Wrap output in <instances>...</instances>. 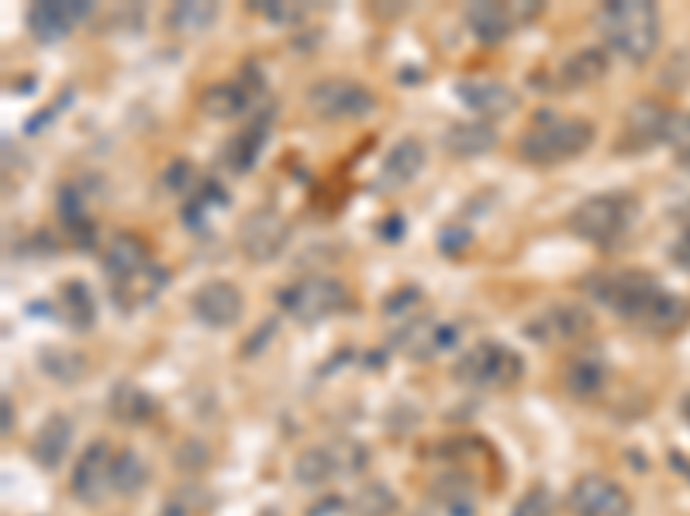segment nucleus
I'll return each instance as SVG.
<instances>
[{
	"instance_id": "obj_17",
	"label": "nucleus",
	"mask_w": 690,
	"mask_h": 516,
	"mask_svg": "<svg viewBox=\"0 0 690 516\" xmlns=\"http://www.w3.org/2000/svg\"><path fill=\"white\" fill-rule=\"evenodd\" d=\"M349 447H332V444H314L308 447V452H301V458L293 462V475H298V482H304V486H324L328 478H336L349 468H356L359 462H349Z\"/></svg>"
},
{
	"instance_id": "obj_31",
	"label": "nucleus",
	"mask_w": 690,
	"mask_h": 516,
	"mask_svg": "<svg viewBox=\"0 0 690 516\" xmlns=\"http://www.w3.org/2000/svg\"><path fill=\"white\" fill-rule=\"evenodd\" d=\"M149 482V468L136 452H121L114 455V493L121 496H136Z\"/></svg>"
},
{
	"instance_id": "obj_3",
	"label": "nucleus",
	"mask_w": 690,
	"mask_h": 516,
	"mask_svg": "<svg viewBox=\"0 0 690 516\" xmlns=\"http://www.w3.org/2000/svg\"><path fill=\"white\" fill-rule=\"evenodd\" d=\"M583 290L594 303L608 306L614 317H626L632 324H639L646 317V310L663 293L660 280L642 269H618V272L587 275Z\"/></svg>"
},
{
	"instance_id": "obj_34",
	"label": "nucleus",
	"mask_w": 690,
	"mask_h": 516,
	"mask_svg": "<svg viewBox=\"0 0 690 516\" xmlns=\"http://www.w3.org/2000/svg\"><path fill=\"white\" fill-rule=\"evenodd\" d=\"M511 516H552V496H549V489L546 486H532L529 493H524L514 503Z\"/></svg>"
},
{
	"instance_id": "obj_37",
	"label": "nucleus",
	"mask_w": 690,
	"mask_h": 516,
	"mask_svg": "<svg viewBox=\"0 0 690 516\" xmlns=\"http://www.w3.org/2000/svg\"><path fill=\"white\" fill-rule=\"evenodd\" d=\"M680 237L673 241V262L687 265L690 269V206H683L680 211Z\"/></svg>"
},
{
	"instance_id": "obj_32",
	"label": "nucleus",
	"mask_w": 690,
	"mask_h": 516,
	"mask_svg": "<svg viewBox=\"0 0 690 516\" xmlns=\"http://www.w3.org/2000/svg\"><path fill=\"white\" fill-rule=\"evenodd\" d=\"M39 365H42L52 378H59V383H80L83 372H87L83 355L66 352V348H46V352L39 355Z\"/></svg>"
},
{
	"instance_id": "obj_13",
	"label": "nucleus",
	"mask_w": 690,
	"mask_h": 516,
	"mask_svg": "<svg viewBox=\"0 0 690 516\" xmlns=\"http://www.w3.org/2000/svg\"><path fill=\"white\" fill-rule=\"evenodd\" d=\"M90 14H93V4H87V0H73V4H66V0H42V4L28 8V31L36 34L39 42L52 45V42H62L66 34Z\"/></svg>"
},
{
	"instance_id": "obj_9",
	"label": "nucleus",
	"mask_w": 690,
	"mask_h": 516,
	"mask_svg": "<svg viewBox=\"0 0 690 516\" xmlns=\"http://www.w3.org/2000/svg\"><path fill=\"white\" fill-rule=\"evenodd\" d=\"M594 331V314L583 303H552L524 324V334L539 344H570Z\"/></svg>"
},
{
	"instance_id": "obj_2",
	"label": "nucleus",
	"mask_w": 690,
	"mask_h": 516,
	"mask_svg": "<svg viewBox=\"0 0 690 516\" xmlns=\"http://www.w3.org/2000/svg\"><path fill=\"white\" fill-rule=\"evenodd\" d=\"M594 142V124L583 118H552V111H542L536 124L518 138V155L529 165H560L577 155H583Z\"/></svg>"
},
{
	"instance_id": "obj_12",
	"label": "nucleus",
	"mask_w": 690,
	"mask_h": 516,
	"mask_svg": "<svg viewBox=\"0 0 690 516\" xmlns=\"http://www.w3.org/2000/svg\"><path fill=\"white\" fill-rule=\"evenodd\" d=\"M70 489L87 506L104 503L108 489H114V455H111L108 441H93L77 458L73 475H70Z\"/></svg>"
},
{
	"instance_id": "obj_29",
	"label": "nucleus",
	"mask_w": 690,
	"mask_h": 516,
	"mask_svg": "<svg viewBox=\"0 0 690 516\" xmlns=\"http://www.w3.org/2000/svg\"><path fill=\"white\" fill-rule=\"evenodd\" d=\"M62 314H66V324L77 327V331H90L93 327L97 303H93V293L87 290V283L73 280L70 286H62Z\"/></svg>"
},
{
	"instance_id": "obj_4",
	"label": "nucleus",
	"mask_w": 690,
	"mask_h": 516,
	"mask_svg": "<svg viewBox=\"0 0 690 516\" xmlns=\"http://www.w3.org/2000/svg\"><path fill=\"white\" fill-rule=\"evenodd\" d=\"M636 217H639V203L629 193H601L577 203L567 224L587 245L611 249L614 241H621L632 231Z\"/></svg>"
},
{
	"instance_id": "obj_36",
	"label": "nucleus",
	"mask_w": 690,
	"mask_h": 516,
	"mask_svg": "<svg viewBox=\"0 0 690 516\" xmlns=\"http://www.w3.org/2000/svg\"><path fill=\"white\" fill-rule=\"evenodd\" d=\"M252 11L262 14V18H270V21H283V24H293V21H301L308 14L304 4L293 8V4H283V0H270V4H252Z\"/></svg>"
},
{
	"instance_id": "obj_23",
	"label": "nucleus",
	"mask_w": 690,
	"mask_h": 516,
	"mask_svg": "<svg viewBox=\"0 0 690 516\" xmlns=\"http://www.w3.org/2000/svg\"><path fill=\"white\" fill-rule=\"evenodd\" d=\"M252 100H256V90L246 87L242 80H232V83H214L204 100H201V108L218 118V121H228V118H242L249 108H252Z\"/></svg>"
},
{
	"instance_id": "obj_25",
	"label": "nucleus",
	"mask_w": 690,
	"mask_h": 516,
	"mask_svg": "<svg viewBox=\"0 0 690 516\" xmlns=\"http://www.w3.org/2000/svg\"><path fill=\"white\" fill-rule=\"evenodd\" d=\"M498 145V131L494 124L487 121H467V124H452L446 131V149L459 159H473V155H483Z\"/></svg>"
},
{
	"instance_id": "obj_1",
	"label": "nucleus",
	"mask_w": 690,
	"mask_h": 516,
	"mask_svg": "<svg viewBox=\"0 0 690 516\" xmlns=\"http://www.w3.org/2000/svg\"><path fill=\"white\" fill-rule=\"evenodd\" d=\"M598 24L611 52L636 65L646 62L660 45V11L646 0H611L598 11Z\"/></svg>"
},
{
	"instance_id": "obj_35",
	"label": "nucleus",
	"mask_w": 690,
	"mask_h": 516,
	"mask_svg": "<svg viewBox=\"0 0 690 516\" xmlns=\"http://www.w3.org/2000/svg\"><path fill=\"white\" fill-rule=\"evenodd\" d=\"M670 145H673V159L680 162V169L690 172V114H680V118L673 121Z\"/></svg>"
},
{
	"instance_id": "obj_16",
	"label": "nucleus",
	"mask_w": 690,
	"mask_h": 516,
	"mask_svg": "<svg viewBox=\"0 0 690 516\" xmlns=\"http://www.w3.org/2000/svg\"><path fill=\"white\" fill-rule=\"evenodd\" d=\"M608 52L604 49H580L573 55H567L560 65H556V73H552V87L549 90H587V87H594L608 77Z\"/></svg>"
},
{
	"instance_id": "obj_39",
	"label": "nucleus",
	"mask_w": 690,
	"mask_h": 516,
	"mask_svg": "<svg viewBox=\"0 0 690 516\" xmlns=\"http://www.w3.org/2000/svg\"><path fill=\"white\" fill-rule=\"evenodd\" d=\"M683 413H687V421H690V396L683 399Z\"/></svg>"
},
{
	"instance_id": "obj_7",
	"label": "nucleus",
	"mask_w": 690,
	"mask_h": 516,
	"mask_svg": "<svg viewBox=\"0 0 690 516\" xmlns=\"http://www.w3.org/2000/svg\"><path fill=\"white\" fill-rule=\"evenodd\" d=\"M308 108L324 121H363L377 111V100L363 83L332 77L308 90Z\"/></svg>"
},
{
	"instance_id": "obj_28",
	"label": "nucleus",
	"mask_w": 690,
	"mask_h": 516,
	"mask_svg": "<svg viewBox=\"0 0 690 516\" xmlns=\"http://www.w3.org/2000/svg\"><path fill=\"white\" fill-rule=\"evenodd\" d=\"M111 413H114L118 424H146L152 413H156V403L139 386L118 383L114 393H111Z\"/></svg>"
},
{
	"instance_id": "obj_10",
	"label": "nucleus",
	"mask_w": 690,
	"mask_h": 516,
	"mask_svg": "<svg viewBox=\"0 0 690 516\" xmlns=\"http://www.w3.org/2000/svg\"><path fill=\"white\" fill-rule=\"evenodd\" d=\"M290 241V224L280 211L273 206H262V211H252L239 231V245L246 252L249 262H273L283 255Z\"/></svg>"
},
{
	"instance_id": "obj_24",
	"label": "nucleus",
	"mask_w": 690,
	"mask_h": 516,
	"mask_svg": "<svg viewBox=\"0 0 690 516\" xmlns=\"http://www.w3.org/2000/svg\"><path fill=\"white\" fill-rule=\"evenodd\" d=\"M687 321H690V306H687V300L663 290L660 300H656V303L646 310V317L639 321V327H642L646 334H660V337H667V334L683 331Z\"/></svg>"
},
{
	"instance_id": "obj_26",
	"label": "nucleus",
	"mask_w": 690,
	"mask_h": 516,
	"mask_svg": "<svg viewBox=\"0 0 690 516\" xmlns=\"http://www.w3.org/2000/svg\"><path fill=\"white\" fill-rule=\"evenodd\" d=\"M267 134H270V121H252L246 124L232 142L224 149V162L232 172H249L256 165V159L267 149Z\"/></svg>"
},
{
	"instance_id": "obj_21",
	"label": "nucleus",
	"mask_w": 690,
	"mask_h": 516,
	"mask_svg": "<svg viewBox=\"0 0 690 516\" xmlns=\"http://www.w3.org/2000/svg\"><path fill=\"white\" fill-rule=\"evenodd\" d=\"M424 169V145L418 138H401L383 159L380 176L387 186H408L411 180H418V172Z\"/></svg>"
},
{
	"instance_id": "obj_6",
	"label": "nucleus",
	"mask_w": 690,
	"mask_h": 516,
	"mask_svg": "<svg viewBox=\"0 0 690 516\" xmlns=\"http://www.w3.org/2000/svg\"><path fill=\"white\" fill-rule=\"evenodd\" d=\"M349 293L332 275H311L287 290H280V306L290 321L298 324H321L328 317H336L339 310H346Z\"/></svg>"
},
{
	"instance_id": "obj_18",
	"label": "nucleus",
	"mask_w": 690,
	"mask_h": 516,
	"mask_svg": "<svg viewBox=\"0 0 690 516\" xmlns=\"http://www.w3.org/2000/svg\"><path fill=\"white\" fill-rule=\"evenodd\" d=\"M146 265H152L149 249H146V241L136 237V234H114L111 245L104 249V272H108L111 286L128 283L131 275H139Z\"/></svg>"
},
{
	"instance_id": "obj_20",
	"label": "nucleus",
	"mask_w": 690,
	"mask_h": 516,
	"mask_svg": "<svg viewBox=\"0 0 690 516\" xmlns=\"http://www.w3.org/2000/svg\"><path fill=\"white\" fill-rule=\"evenodd\" d=\"M73 444V424L66 413H52V417L42 424V431L36 434V447H31V455H36V462L49 472H56L66 458V452H70Z\"/></svg>"
},
{
	"instance_id": "obj_30",
	"label": "nucleus",
	"mask_w": 690,
	"mask_h": 516,
	"mask_svg": "<svg viewBox=\"0 0 690 516\" xmlns=\"http://www.w3.org/2000/svg\"><path fill=\"white\" fill-rule=\"evenodd\" d=\"M218 18V8L214 4H201V0H190V4H173L170 14H167V24L170 31L177 34H201L214 24Z\"/></svg>"
},
{
	"instance_id": "obj_5",
	"label": "nucleus",
	"mask_w": 690,
	"mask_h": 516,
	"mask_svg": "<svg viewBox=\"0 0 690 516\" xmlns=\"http://www.w3.org/2000/svg\"><path fill=\"white\" fill-rule=\"evenodd\" d=\"M452 375L470 389H511L524 375V362L514 348L498 341H480L456 362Z\"/></svg>"
},
{
	"instance_id": "obj_22",
	"label": "nucleus",
	"mask_w": 690,
	"mask_h": 516,
	"mask_svg": "<svg viewBox=\"0 0 690 516\" xmlns=\"http://www.w3.org/2000/svg\"><path fill=\"white\" fill-rule=\"evenodd\" d=\"M604 383H608V365H604L601 355H577L563 368V386L577 399L598 396L604 389Z\"/></svg>"
},
{
	"instance_id": "obj_27",
	"label": "nucleus",
	"mask_w": 690,
	"mask_h": 516,
	"mask_svg": "<svg viewBox=\"0 0 690 516\" xmlns=\"http://www.w3.org/2000/svg\"><path fill=\"white\" fill-rule=\"evenodd\" d=\"M162 286H167V269L146 265L139 275H131L128 283H118L114 286V300L121 303V310H131V306H142V303L156 300Z\"/></svg>"
},
{
	"instance_id": "obj_8",
	"label": "nucleus",
	"mask_w": 690,
	"mask_h": 516,
	"mask_svg": "<svg viewBox=\"0 0 690 516\" xmlns=\"http://www.w3.org/2000/svg\"><path fill=\"white\" fill-rule=\"evenodd\" d=\"M673 121L677 118L663 108V103H656V100L632 103L626 114V124H621V131H618V152L639 155V152L656 149L660 142H670Z\"/></svg>"
},
{
	"instance_id": "obj_11",
	"label": "nucleus",
	"mask_w": 690,
	"mask_h": 516,
	"mask_svg": "<svg viewBox=\"0 0 690 516\" xmlns=\"http://www.w3.org/2000/svg\"><path fill=\"white\" fill-rule=\"evenodd\" d=\"M570 509L573 516H629L632 499L608 475H580L570 489Z\"/></svg>"
},
{
	"instance_id": "obj_15",
	"label": "nucleus",
	"mask_w": 690,
	"mask_h": 516,
	"mask_svg": "<svg viewBox=\"0 0 690 516\" xmlns=\"http://www.w3.org/2000/svg\"><path fill=\"white\" fill-rule=\"evenodd\" d=\"M456 97L463 100L473 114H480V121H487V124L518 111V93L498 80H463V83H456Z\"/></svg>"
},
{
	"instance_id": "obj_14",
	"label": "nucleus",
	"mask_w": 690,
	"mask_h": 516,
	"mask_svg": "<svg viewBox=\"0 0 690 516\" xmlns=\"http://www.w3.org/2000/svg\"><path fill=\"white\" fill-rule=\"evenodd\" d=\"M190 306H193L197 321L221 331V327L239 324V317H242V293L232 283L214 280V283H204L201 290L193 293Z\"/></svg>"
},
{
	"instance_id": "obj_38",
	"label": "nucleus",
	"mask_w": 690,
	"mask_h": 516,
	"mask_svg": "<svg viewBox=\"0 0 690 516\" xmlns=\"http://www.w3.org/2000/svg\"><path fill=\"white\" fill-rule=\"evenodd\" d=\"M4 434H11V399L4 396Z\"/></svg>"
},
{
	"instance_id": "obj_33",
	"label": "nucleus",
	"mask_w": 690,
	"mask_h": 516,
	"mask_svg": "<svg viewBox=\"0 0 690 516\" xmlns=\"http://www.w3.org/2000/svg\"><path fill=\"white\" fill-rule=\"evenodd\" d=\"M356 516H387L393 509V493L387 486H367L352 499Z\"/></svg>"
},
{
	"instance_id": "obj_19",
	"label": "nucleus",
	"mask_w": 690,
	"mask_h": 516,
	"mask_svg": "<svg viewBox=\"0 0 690 516\" xmlns=\"http://www.w3.org/2000/svg\"><path fill=\"white\" fill-rule=\"evenodd\" d=\"M467 24H470V31L477 34L480 42H487V45H501V42L511 39L514 28H518L521 21H518V14H514V4H511V8H508V4H470V8H467Z\"/></svg>"
}]
</instances>
